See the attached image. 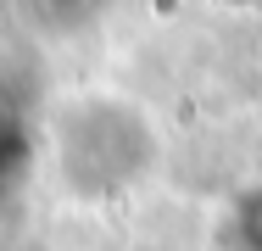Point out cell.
I'll list each match as a JSON object with an SVG mask.
<instances>
[{"instance_id":"obj_1","label":"cell","mask_w":262,"mask_h":251,"mask_svg":"<svg viewBox=\"0 0 262 251\" xmlns=\"http://www.w3.org/2000/svg\"><path fill=\"white\" fill-rule=\"evenodd\" d=\"M51 162L78 201L101 206L106 196L145 179V168L157 162V134L134 100L106 90L73 95L51 112Z\"/></svg>"}]
</instances>
